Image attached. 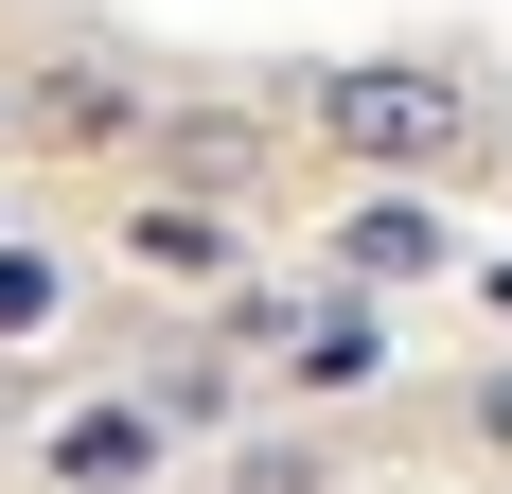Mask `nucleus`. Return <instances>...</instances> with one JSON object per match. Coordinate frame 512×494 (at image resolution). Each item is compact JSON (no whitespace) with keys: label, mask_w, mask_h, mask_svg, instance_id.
<instances>
[{"label":"nucleus","mask_w":512,"mask_h":494,"mask_svg":"<svg viewBox=\"0 0 512 494\" xmlns=\"http://www.w3.org/2000/svg\"><path fill=\"white\" fill-rule=\"evenodd\" d=\"M318 142L371 159V177H407V159H460L477 142V89L460 71H318Z\"/></svg>","instance_id":"obj_1"},{"label":"nucleus","mask_w":512,"mask_h":494,"mask_svg":"<svg viewBox=\"0 0 512 494\" xmlns=\"http://www.w3.org/2000/svg\"><path fill=\"white\" fill-rule=\"evenodd\" d=\"M248 353H265V371H301V389H371V371H389L371 300H248Z\"/></svg>","instance_id":"obj_2"},{"label":"nucleus","mask_w":512,"mask_h":494,"mask_svg":"<svg viewBox=\"0 0 512 494\" xmlns=\"http://www.w3.org/2000/svg\"><path fill=\"white\" fill-rule=\"evenodd\" d=\"M336 247H354V283H442V265H460V230H442L424 195H371Z\"/></svg>","instance_id":"obj_3"},{"label":"nucleus","mask_w":512,"mask_h":494,"mask_svg":"<svg viewBox=\"0 0 512 494\" xmlns=\"http://www.w3.org/2000/svg\"><path fill=\"white\" fill-rule=\"evenodd\" d=\"M0 124H18V142H124V89H106V71H36Z\"/></svg>","instance_id":"obj_4"},{"label":"nucleus","mask_w":512,"mask_h":494,"mask_svg":"<svg viewBox=\"0 0 512 494\" xmlns=\"http://www.w3.org/2000/svg\"><path fill=\"white\" fill-rule=\"evenodd\" d=\"M142 459H159V424H142V406H89V424H53V477H71V494H124Z\"/></svg>","instance_id":"obj_5"},{"label":"nucleus","mask_w":512,"mask_h":494,"mask_svg":"<svg viewBox=\"0 0 512 494\" xmlns=\"http://www.w3.org/2000/svg\"><path fill=\"white\" fill-rule=\"evenodd\" d=\"M124 265H142V283H212V265H230V230H212V212H124Z\"/></svg>","instance_id":"obj_6"},{"label":"nucleus","mask_w":512,"mask_h":494,"mask_svg":"<svg viewBox=\"0 0 512 494\" xmlns=\"http://www.w3.org/2000/svg\"><path fill=\"white\" fill-rule=\"evenodd\" d=\"M230 177H265V124L195 106V124H177V195H230Z\"/></svg>","instance_id":"obj_7"},{"label":"nucleus","mask_w":512,"mask_h":494,"mask_svg":"<svg viewBox=\"0 0 512 494\" xmlns=\"http://www.w3.org/2000/svg\"><path fill=\"white\" fill-rule=\"evenodd\" d=\"M53 318V247H0V336H36Z\"/></svg>","instance_id":"obj_8"},{"label":"nucleus","mask_w":512,"mask_h":494,"mask_svg":"<svg viewBox=\"0 0 512 494\" xmlns=\"http://www.w3.org/2000/svg\"><path fill=\"white\" fill-rule=\"evenodd\" d=\"M230 494H336V477H318L301 442H265V459H248V477H230Z\"/></svg>","instance_id":"obj_9"},{"label":"nucleus","mask_w":512,"mask_h":494,"mask_svg":"<svg viewBox=\"0 0 512 494\" xmlns=\"http://www.w3.org/2000/svg\"><path fill=\"white\" fill-rule=\"evenodd\" d=\"M477 442H512V371H477Z\"/></svg>","instance_id":"obj_10"}]
</instances>
